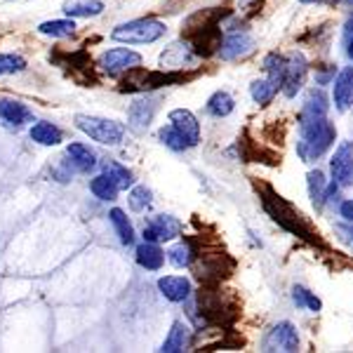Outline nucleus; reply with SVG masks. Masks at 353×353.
<instances>
[{
	"instance_id": "nucleus-1",
	"label": "nucleus",
	"mask_w": 353,
	"mask_h": 353,
	"mask_svg": "<svg viewBox=\"0 0 353 353\" xmlns=\"http://www.w3.org/2000/svg\"><path fill=\"white\" fill-rule=\"evenodd\" d=\"M299 134L301 137L297 141V153L304 163L318 161L323 153L330 151V146L337 139V130H334V125L327 118L299 125Z\"/></svg>"
},
{
	"instance_id": "nucleus-2",
	"label": "nucleus",
	"mask_w": 353,
	"mask_h": 353,
	"mask_svg": "<svg viewBox=\"0 0 353 353\" xmlns=\"http://www.w3.org/2000/svg\"><path fill=\"white\" fill-rule=\"evenodd\" d=\"M168 31V26L158 19L144 17V19H132L125 21V24L116 26L111 31V38L118 43H128V45H146V43H156L161 41Z\"/></svg>"
},
{
	"instance_id": "nucleus-3",
	"label": "nucleus",
	"mask_w": 353,
	"mask_h": 353,
	"mask_svg": "<svg viewBox=\"0 0 353 353\" xmlns=\"http://www.w3.org/2000/svg\"><path fill=\"white\" fill-rule=\"evenodd\" d=\"M78 130H83L90 139L99 141L104 146H118L123 141L125 128L121 123L109 121V118H97V116H76Z\"/></svg>"
},
{
	"instance_id": "nucleus-4",
	"label": "nucleus",
	"mask_w": 353,
	"mask_h": 353,
	"mask_svg": "<svg viewBox=\"0 0 353 353\" xmlns=\"http://www.w3.org/2000/svg\"><path fill=\"white\" fill-rule=\"evenodd\" d=\"M261 349L264 351H297L299 349V334L297 327L290 321H281L276 323L269 332L261 339Z\"/></svg>"
},
{
	"instance_id": "nucleus-5",
	"label": "nucleus",
	"mask_w": 353,
	"mask_h": 353,
	"mask_svg": "<svg viewBox=\"0 0 353 353\" xmlns=\"http://www.w3.org/2000/svg\"><path fill=\"white\" fill-rule=\"evenodd\" d=\"M306 76H309V61L301 52H294L285 64V76H283L281 83L283 94L290 97V99L297 97V92H301V88H304Z\"/></svg>"
},
{
	"instance_id": "nucleus-6",
	"label": "nucleus",
	"mask_w": 353,
	"mask_h": 353,
	"mask_svg": "<svg viewBox=\"0 0 353 353\" xmlns=\"http://www.w3.org/2000/svg\"><path fill=\"white\" fill-rule=\"evenodd\" d=\"M156 111H158L156 97L144 94V97H139V99H134L132 104H130V111H128V128L137 134H144L146 130H149Z\"/></svg>"
},
{
	"instance_id": "nucleus-7",
	"label": "nucleus",
	"mask_w": 353,
	"mask_h": 353,
	"mask_svg": "<svg viewBox=\"0 0 353 353\" xmlns=\"http://www.w3.org/2000/svg\"><path fill=\"white\" fill-rule=\"evenodd\" d=\"M141 64V57L132 52V50L128 48H113L109 52L101 54L99 59V66L104 73H109V76H118V73H125V71H132Z\"/></svg>"
},
{
	"instance_id": "nucleus-8",
	"label": "nucleus",
	"mask_w": 353,
	"mask_h": 353,
	"mask_svg": "<svg viewBox=\"0 0 353 353\" xmlns=\"http://www.w3.org/2000/svg\"><path fill=\"white\" fill-rule=\"evenodd\" d=\"M330 172L339 186L353 184V141H341L337 146L334 156L330 158Z\"/></svg>"
},
{
	"instance_id": "nucleus-9",
	"label": "nucleus",
	"mask_w": 353,
	"mask_h": 353,
	"mask_svg": "<svg viewBox=\"0 0 353 353\" xmlns=\"http://www.w3.org/2000/svg\"><path fill=\"white\" fill-rule=\"evenodd\" d=\"M181 233V221L170 217V214H156L146 221L144 226V241L149 243H165L172 241Z\"/></svg>"
},
{
	"instance_id": "nucleus-10",
	"label": "nucleus",
	"mask_w": 353,
	"mask_h": 353,
	"mask_svg": "<svg viewBox=\"0 0 353 353\" xmlns=\"http://www.w3.org/2000/svg\"><path fill=\"white\" fill-rule=\"evenodd\" d=\"M327 111H330V99H327L325 90L313 88L304 94V104H301V113H299V125L327 118Z\"/></svg>"
},
{
	"instance_id": "nucleus-11",
	"label": "nucleus",
	"mask_w": 353,
	"mask_h": 353,
	"mask_svg": "<svg viewBox=\"0 0 353 353\" xmlns=\"http://www.w3.org/2000/svg\"><path fill=\"white\" fill-rule=\"evenodd\" d=\"M254 38L245 31H236L229 33V36L221 41L219 48V57L224 61H233V59H241V57H248L250 52H254Z\"/></svg>"
},
{
	"instance_id": "nucleus-12",
	"label": "nucleus",
	"mask_w": 353,
	"mask_h": 353,
	"mask_svg": "<svg viewBox=\"0 0 353 353\" xmlns=\"http://www.w3.org/2000/svg\"><path fill=\"white\" fill-rule=\"evenodd\" d=\"M332 101L341 113L353 109V66L341 68L332 81Z\"/></svg>"
},
{
	"instance_id": "nucleus-13",
	"label": "nucleus",
	"mask_w": 353,
	"mask_h": 353,
	"mask_svg": "<svg viewBox=\"0 0 353 353\" xmlns=\"http://www.w3.org/2000/svg\"><path fill=\"white\" fill-rule=\"evenodd\" d=\"M170 125L179 130V134L189 141V146L201 144V123L189 109H174L170 111Z\"/></svg>"
},
{
	"instance_id": "nucleus-14",
	"label": "nucleus",
	"mask_w": 353,
	"mask_h": 353,
	"mask_svg": "<svg viewBox=\"0 0 353 353\" xmlns=\"http://www.w3.org/2000/svg\"><path fill=\"white\" fill-rule=\"evenodd\" d=\"M158 290L168 301H174V304H181V301L189 299L191 294V281L184 276H163L158 281Z\"/></svg>"
},
{
	"instance_id": "nucleus-15",
	"label": "nucleus",
	"mask_w": 353,
	"mask_h": 353,
	"mask_svg": "<svg viewBox=\"0 0 353 353\" xmlns=\"http://www.w3.org/2000/svg\"><path fill=\"white\" fill-rule=\"evenodd\" d=\"M66 165L73 172H90L97 168V153L85 144H71L66 149Z\"/></svg>"
},
{
	"instance_id": "nucleus-16",
	"label": "nucleus",
	"mask_w": 353,
	"mask_h": 353,
	"mask_svg": "<svg viewBox=\"0 0 353 353\" xmlns=\"http://www.w3.org/2000/svg\"><path fill=\"white\" fill-rule=\"evenodd\" d=\"M191 344V330L186 323L181 321H174L172 327H170V334L168 339L163 341V349L165 353H179V351H186V346Z\"/></svg>"
},
{
	"instance_id": "nucleus-17",
	"label": "nucleus",
	"mask_w": 353,
	"mask_h": 353,
	"mask_svg": "<svg viewBox=\"0 0 353 353\" xmlns=\"http://www.w3.org/2000/svg\"><path fill=\"white\" fill-rule=\"evenodd\" d=\"M163 261H165V254H163V250L158 248L156 243L144 241L139 248H137V264H139L141 269L158 271L163 266Z\"/></svg>"
},
{
	"instance_id": "nucleus-18",
	"label": "nucleus",
	"mask_w": 353,
	"mask_h": 353,
	"mask_svg": "<svg viewBox=\"0 0 353 353\" xmlns=\"http://www.w3.org/2000/svg\"><path fill=\"white\" fill-rule=\"evenodd\" d=\"M306 186H309V198L316 205V210H323V205L327 203V179L321 170H311L306 174Z\"/></svg>"
},
{
	"instance_id": "nucleus-19",
	"label": "nucleus",
	"mask_w": 353,
	"mask_h": 353,
	"mask_svg": "<svg viewBox=\"0 0 353 353\" xmlns=\"http://www.w3.org/2000/svg\"><path fill=\"white\" fill-rule=\"evenodd\" d=\"M0 118L8 125H12V128H19V125L31 121V111L24 104H19V101L3 99L0 101Z\"/></svg>"
},
{
	"instance_id": "nucleus-20",
	"label": "nucleus",
	"mask_w": 353,
	"mask_h": 353,
	"mask_svg": "<svg viewBox=\"0 0 353 353\" xmlns=\"http://www.w3.org/2000/svg\"><path fill=\"white\" fill-rule=\"evenodd\" d=\"M224 14H226V12H221V10H203V12H196L189 21H186L184 36L189 38V36H193V33H201V31H205V28L217 26V21H219Z\"/></svg>"
},
{
	"instance_id": "nucleus-21",
	"label": "nucleus",
	"mask_w": 353,
	"mask_h": 353,
	"mask_svg": "<svg viewBox=\"0 0 353 353\" xmlns=\"http://www.w3.org/2000/svg\"><path fill=\"white\" fill-rule=\"evenodd\" d=\"M31 139L41 146H57V144H61L64 134H61V130L57 128V125L41 121L31 128Z\"/></svg>"
},
{
	"instance_id": "nucleus-22",
	"label": "nucleus",
	"mask_w": 353,
	"mask_h": 353,
	"mask_svg": "<svg viewBox=\"0 0 353 353\" xmlns=\"http://www.w3.org/2000/svg\"><path fill=\"white\" fill-rule=\"evenodd\" d=\"M109 219H111L113 229H116V233H118V238H121V243L123 245H134L137 233H134L132 221L128 219V214H125L123 210L113 208L111 212H109Z\"/></svg>"
},
{
	"instance_id": "nucleus-23",
	"label": "nucleus",
	"mask_w": 353,
	"mask_h": 353,
	"mask_svg": "<svg viewBox=\"0 0 353 353\" xmlns=\"http://www.w3.org/2000/svg\"><path fill=\"white\" fill-rule=\"evenodd\" d=\"M233 109H236V101H233V97L229 92H224V90H217V92L208 99V113L214 118L231 116Z\"/></svg>"
},
{
	"instance_id": "nucleus-24",
	"label": "nucleus",
	"mask_w": 353,
	"mask_h": 353,
	"mask_svg": "<svg viewBox=\"0 0 353 353\" xmlns=\"http://www.w3.org/2000/svg\"><path fill=\"white\" fill-rule=\"evenodd\" d=\"M278 90L281 88L273 81H269V78H261V81H254L250 85V94H252L254 104H259V106H269L273 101V97L278 94Z\"/></svg>"
},
{
	"instance_id": "nucleus-25",
	"label": "nucleus",
	"mask_w": 353,
	"mask_h": 353,
	"mask_svg": "<svg viewBox=\"0 0 353 353\" xmlns=\"http://www.w3.org/2000/svg\"><path fill=\"white\" fill-rule=\"evenodd\" d=\"M104 174L109 176V179L113 181V184L118 186L121 191L125 189H130V186L134 184V174L130 172L125 165L121 163H116V161H109V163H104Z\"/></svg>"
},
{
	"instance_id": "nucleus-26",
	"label": "nucleus",
	"mask_w": 353,
	"mask_h": 353,
	"mask_svg": "<svg viewBox=\"0 0 353 353\" xmlns=\"http://www.w3.org/2000/svg\"><path fill=\"white\" fill-rule=\"evenodd\" d=\"M104 10L101 0H73V3L64 5V12L68 17H97Z\"/></svg>"
},
{
	"instance_id": "nucleus-27",
	"label": "nucleus",
	"mask_w": 353,
	"mask_h": 353,
	"mask_svg": "<svg viewBox=\"0 0 353 353\" xmlns=\"http://www.w3.org/2000/svg\"><path fill=\"white\" fill-rule=\"evenodd\" d=\"M38 31L43 36H52V38H68L76 33V24H73V17L71 19H52V21H45V24L38 26Z\"/></svg>"
},
{
	"instance_id": "nucleus-28",
	"label": "nucleus",
	"mask_w": 353,
	"mask_h": 353,
	"mask_svg": "<svg viewBox=\"0 0 353 353\" xmlns=\"http://www.w3.org/2000/svg\"><path fill=\"white\" fill-rule=\"evenodd\" d=\"M285 64H288V59H285V57H283V54H278V52L266 54V59H264V71H266V78L276 83L278 88H281L283 76H285Z\"/></svg>"
},
{
	"instance_id": "nucleus-29",
	"label": "nucleus",
	"mask_w": 353,
	"mask_h": 353,
	"mask_svg": "<svg viewBox=\"0 0 353 353\" xmlns=\"http://www.w3.org/2000/svg\"><path fill=\"white\" fill-rule=\"evenodd\" d=\"M90 191L94 193V198H99V201H116V196H118V186L113 184V181L109 179L106 174H99V176H94L92 181H90Z\"/></svg>"
},
{
	"instance_id": "nucleus-30",
	"label": "nucleus",
	"mask_w": 353,
	"mask_h": 353,
	"mask_svg": "<svg viewBox=\"0 0 353 353\" xmlns=\"http://www.w3.org/2000/svg\"><path fill=\"white\" fill-rule=\"evenodd\" d=\"M158 139L163 141L168 149H172V151H186V149H191L189 146V141L184 139V137L179 134V130L174 128V125H165V128L158 130Z\"/></svg>"
},
{
	"instance_id": "nucleus-31",
	"label": "nucleus",
	"mask_w": 353,
	"mask_h": 353,
	"mask_svg": "<svg viewBox=\"0 0 353 353\" xmlns=\"http://www.w3.org/2000/svg\"><path fill=\"white\" fill-rule=\"evenodd\" d=\"M168 257L176 269H186V266H191L193 261H196V252H193V248L189 243H176L174 248H170Z\"/></svg>"
},
{
	"instance_id": "nucleus-32",
	"label": "nucleus",
	"mask_w": 353,
	"mask_h": 353,
	"mask_svg": "<svg viewBox=\"0 0 353 353\" xmlns=\"http://www.w3.org/2000/svg\"><path fill=\"white\" fill-rule=\"evenodd\" d=\"M292 299H294V304H297L299 309H309L311 313H318L323 309V301L318 299L313 292H309L306 288H301V285L292 288Z\"/></svg>"
},
{
	"instance_id": "nucleus-33",
	"label": "nucleus",
	"mask_w": 353,
	"mask_h": 353,
	"mask_svg": "<svg viewBox=\"0 0 353 353\" xmlns=\"http://www.w3.org/2000/svg\"><path fill=\"white\" fill-rule=\"evenodd\" d=\"M26 68V61L19 54H0V76H10V73H19Z\"/></svg>"
},
{
	"instance_id": "nucleus-34",
	"label": "nucleus",
	"mask_w": 353,
	"mask_h": 353,
	"mask_svg": "<svg viewBox=\"0 0 353 353\" xmlns=\"http://www.w3.org/2000/svg\"><path fill=\"white\" fill-rule=\"evenodd\" d=\"M149 203H151V191L146 189V186H134V189L130 191V208H132L134 212L146 210Z\"/></svg>"
},
{
	"instance_id": "nucleus-35",
	"label": "nucleus",
	"mask_w": 353,
	"mask_h": 353,
	"mask_svg": "<svg viewBox=\"0 0 353 353\" xmlns=\"http://www.w3.org/2000/svg\"><path fill=\"white\" fill-rule=\"evenodd\" d=\"M339 214L346 221H351V224H353V198H351V201H344V203L339 205Z\"/></svg>"
},
{
	"instance_id": "nucleus-36",
	"label": "nucleus",
	"mask_w": 353,
	"mask_h": 353,
	"mask_svg": "<svg viewBox=\"0 0 353 353\" xmlns=\"http://www.w3.org/2000/svg\"><path fill=\"white\" fill-rule=\"evenodd\" d=\"M346 54H349V59L353 61V33H349V43H346Z\"/></svg>"
},
{
	"instance_id": "nucleus-37",
	"label": "nucleus",
	"mask_w": 353,
	"mask_h": 353,
	"mask_svg": "<svg viewBox=\"0 0 353 353\" xmlns=\"http://www.w3.org/2000/svg\"><path fill=\"white\" fill-rule=\"evenodd\" d=\"M349 33H353V17H351V21H349Z\"/></svg>"
},
{
	"instance_id": "nucleus-38",
	"label": "nucleus",
	"mask_w": 353,
	"mask_h": 353,
	"mask_svg": "<svg viewBox=\"0 0 353 353\" xmlns=\"http://www.w3.org/2000/svg\"><path fill=\"white\" fill-rule=\"evenodd\" d=\"M299 3H313V0H299Z\"/></svg>"
},
{
	"instance_id": "nucleus-39",
	"label": "nucleus",
	"mask_w": 353,
	"mask_h": 353,
	"mask_svg": "<svg viewBox=\"0 0 353 353\" xmlns=\"http://www.w3.org/2000/svg\"><path fill=\"white\" fill-rule=\"evenodd\" d=\"M349 3H353V0H349Z\"/></svg>"
}]
</instances>
